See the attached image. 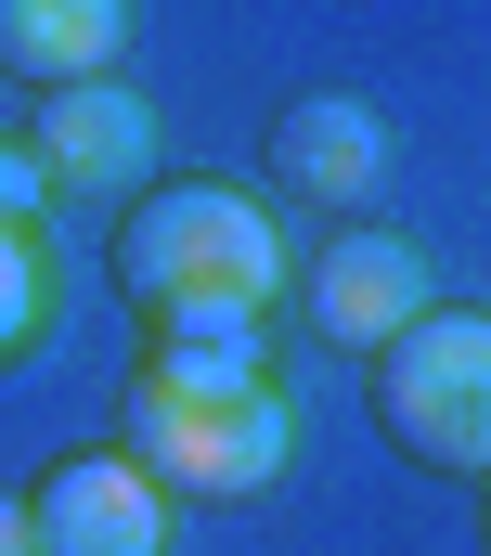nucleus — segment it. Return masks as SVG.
<instances>
[{
    "instance_id": "nucleus-1",
    "label": "nucleus",
    "mask_w": 491,
    "mask_h": 556,
    "mask_svg": "<svg viewBox=\"0 0 491 556\" xmlns=\"http://www.w3.org/2000/svg\"><path fill=\"white\" fill-rule=\"evenodd\" d=\"M117 453L168 492V505H234L272 492L285 453H298V402L272 376V337H142L117 402Z\"/></svg>"
},
{
    "instance_id": "nucleus-2",
    "label": "nucleus",
    "mask_w": 491,
    "mask_h": 556,
    "mask_svg": "<svg viewBox=\"0 0 491 556\" xmlns=\"http://www.w3.org/2000/svg\"><path fill=\"white\" fill-rule=\"evenodd\" d=\"M104 273L155 337H259L272 298L298 285V247L246 181H142Z\"/></svg>"
},
{
    "instance_id": "nucleus-3",
    "label": "nucleus",
    "mask_w": 491,
    "mask_h": 556,
    "mask_svg": "<svg viewBox=\"0 0 491 556\" xmlns=\"http://www.w3.org/2000/svg\"><path fill=\"white\" fill-rule=\"evenodd\" d=\"M375 427L427 479H491V311H414L375 350Z\"/></svg>"
},
{
    "instance_id": "nucleus-4",
    "label": "nucleus",
    "mask_w": 491,
    "mask_h": 556,
    "mask_svg": "<svg viewBox=\"0 0 491 556\" xmlns=\"http://www.w3.org/2000/svg\"><path fill=\"white\" fill-rule=\"evenodd\" d=\"M26 168L39 194H78V207H129L155 181V104L129 78H78V91H39L26 117Z\"/></svg>"
},
{
    "instance_id": "nucleus-5",
    "label": "nucleus",
    "mask_w": 491,
    "mask_h": 556,
    "mask_svg": "<svg viewBox=\"0 0 491 556\" xmlns=\"http://www.w3.org/2000/svg\"><path fill=\"white\" fill-rule=\"evenodd\" d=\"M298 311L350 350V363H375L414 311H440V273H427V247L414 233H375V220H337V247L298 273Z\"/></svg>"
},
{
    "instance_id": "nucleus-6",
    "label": "nucleus",
    "mask_w": 491,
    "mask_h": 556,
    "mask_svg": "<svg viewBox=\"0 0 491 556\" xmlns=\"http://www.w3.org/2000/svg\"><path fill=\"white\" fill-rule=\"evenodd\" d=\"M168 492L129 466V453H65L39 492H26V531L39 556H168Z\"/></svg>"
},
{
    "instance_id": "nucleus-7",
    "label": "nucleus",
    "mask_w": 491,
    "mask_h": 556,
    "mask_svg": "<svg viewBox=\"0 0 491 556\" xmlns=\"http://www.w3.org/2000/svg\"><path fill=\"white\" fill-rule=\"evenodd\" d=\"M272 181H285L298 207L363 220L375 194H388V117H375L363 91H298V104L272 117Z\"/></svg>"
},
{
    "instance_id": "nucleus-8",
    "label": "nucleus",
    "mask_w": 491,
    "mask_h": 556,
    "mask_svg": "<svg viewBox=\"0 0 491 556\" xmlns=\"http://www.w3.org/2000/svg\"><path fill=\"white\" fill-rule=\"evenodd\" d=\"M117 52H129V0H0V78H26V91L117 78Z\"/></svg>"
},
{
    "instance_id": "nucleus-9",
    "label": "nucleus",
    "mask_w": 491,
    "mask_h": 556,
    "mask_svg": "<svg viewBox=\"0 0 491 556\" xmlns=\"http://www.w3.org/2000/svg\"><path fill=\"white\" fill-rule=\"evenodd\" d=\"M52 337V247L26 220H0V363H26Z\"/></svg>"
},
{
    "instance_id": "nucleus-10",
    "label": "nucleus",
    "mask_w": 491,
    "mask_h": 556,
    "mask_svg": "<svg viewBox=\"0 0 491 556\" xmlns=\"http://www.w3.org/2000/svg\"><path fill=\"white\" fill-rule=\"evenodd\" d=\"M0 220L39 233V168H26V142H0Z\"/></svg>"
},
{
    "instance_id": "nucleus-11",
    "label": "nucleus",
    "mask_w": 491,
    "mask_h": 556,
    "mask_svg": "<svg viewBox=\"0 0 491 556\" xmlns=\"http://www.w3.org/2000/svg\"><path fill=\"white\" fill-rule=\"evenodd\" d=\"M0 556H39V531H26V492H0Z\"/></svg>"
},
{
    "instance_id": "nucleus-12",
    "label": "nucleus",
    "mask_w": 491,
    "mask_h": 556,
    "mask_svg": "<svg viewBox=\"0 0 491 556\" xmlns=\"http://www.w3.org/2000/svg\"><path fill=\"white\" fill-rule=\"evenodd\" d=\"M479 544H491V479H479Z\"/></svg>"
}]
</instances>
